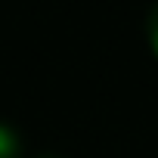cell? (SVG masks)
I'll list each match as a JSON object with an SVG mask.
<instances>
[{"label":"cell","instance_id":"cell-2","mask_svg":"<svg viewBox=\"0 0 158 158\" xmlns=\"http://www.w3.org/2000/svg\"><path fill=\"white\" fill-rule=\"evenodd\" d=\"M143 28H146V40H149V47H152V53L158 56V0L149 6V13H146V22H143Z\"/></svg>","mask_w":158,"mask_h":158},{"label":"cell","instance_id":"cell-3","mask_svg":"<svg viewBox=\"0 0 158 158\" xmlns=\"http://www.w3.org/2000/svg\"><path fill=\"white\" fill-rule=\"evenodd\" d=\"M37 158H62V155H56V152H40Z\"/></svg>","mask_w":158,"mask_h":158},{"label":"cell","instance_id":"cell-1","mask_svg":"<svg viewBox=\"0 0 158 158\" xmlns=\"http://www.w3.org/2000/svg\"><path fill=\"white\" fill-rule=\"evenodd\" d=\"M0 158H22V136L0 121Z\"/></svg>","mask_w":158,"mask_h":158}]
</instances>
